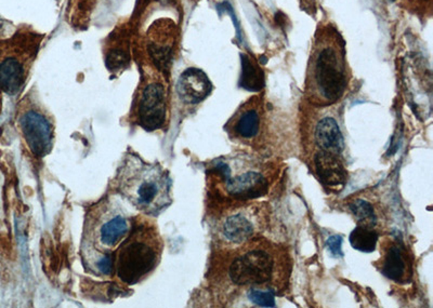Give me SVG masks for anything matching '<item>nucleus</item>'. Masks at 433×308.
Here are the masks:
<instances>
[{
    "mask_svg": "<svg viewBox=\"0 0 433 308\" xmlns=\"http://www.w3.org/2000/svg\"><path fill=\"white\" fill-rule=\"evenodd\" d=\"M345 43L334 25H320L312 43L306 76V93L314 105L338 102L348 86Z\"/></svg>",
    "mask_w": 433,
    "mask_h": 308,
    "instance_id": "f257e3e1",
    "label": "nucleus"
},
{
    "mask_svg": "<svg viewBox=\"0 0 433 308\" xmlns=\"http://www.w3.org/2000/svg\"><path fill=\"white\" fill-rule=\"evenodd\" d=\"M118 193L147 216L166 209L172 203L169 176L158 164H147L138 156L126 157L118 170Z\"/></svg>",
    "mask_w": 433,
    "mask_h": 308,
    "instance_id": "f03ea898",
    "label": "nucleus"
},
{
    "mask_svg": "<svg viewBox=\"0 0 433 308\" xmlns=\"http://www.w3.org/2000/svg\"><path fill=\"white\" fill-rule=\"evenodd\" d=\"M162 253V237L153 223L145 221L133 224L114 253V272L122 284H139L157 267Z\"/></svg>",
    "mask_w": 433,
    "mask_h": 308,
    "instance_id": "7ed1b4c3",
    "label": "nucleus"
},
{
    "mask_svg": "<svg viewBox=\"0 0 433 308\" xmlns=\"http://www.w3.org/2000/svg\"><path fill=\"white\" fill-rule=\"evenodd\" d=\"M135 220L115 197L102 199L87 212L83 243L114 253L132 230Z\"/></svg>",
    "mask_w": 433,
    "mask_h": 308,
    "instance_id": "20e7f679",
    "label": "nucleus"
},
{
    "mask_svg": "<svg viewBox=\"0 0 433 308\" xmlns=\"http://www.w3.org/2000/svg\"><path fill=\"white\" fill-rule=\"evenodd\" d=\"M276 257L266 247H253L235 257L229 274L236 286H266L276 274Z\"/></svg>",
    "mask_w": 433,
    "mask_h": 308,
    "instance_id": "39448f33",
    "label": "nucleus"
},
{
    "mask_svg": "<svg viewBox=\"0 0 433 308\" xmlns=\"http://www.w3.org/2000/svg\"><path fill=\"white\" fill-rule=\"evenodd\" d=\"M36 52L34 43H9L0 52V89L9 95L20 91L26 77L27 65Z\"/></svg>",
    "mask_w": 433,
    "mask_h": 308,
    "instance_id": "423d86ee",
    "label": "nucleus"
},
{
    "mask_svg": "<svg viewBox=\"0 0 433 308\" xmlns=\"http://www.w3.org/2000/svg\"><path fill=\"white\" fill-rule=\"evenodd\" d=\"M137 120L147 131L162 128L166 120L165 87L154 80L143 87L137 101Z\"/></svg>",
    "mask_w": 433,
    "mask_h": 308,
    "instance_id": "0eeeda50",
    "label": "nucleus"
},
{
    "mask_svg": "<svg viewBox=\"0 0 433 308\" xmlns=\"http://www.w3.org/2000/svg\"><path fill=\"white\" fill-rule=\"evenodd\" d=\"M20 126L23 137L37 157L49 153L53 141V127L47 116L36 110H28L21 115Z\"/></svg>",
    "mask_w": 433,
    "mask_h": 308,
    "instance_id": "6e6552de",
    "label": "nucleus"
},
{
    "mask_svg": "<svg viewBox=\"0 0 433 308\" xmlns=\"http://www.w3.org/2000/svg\"><path fill=\"white\" fill-rule=\"evenodd\" d=\"M261 124V102L255 97L241 104L226 128L239 139H251L257 137Z\"/></svg>",
    "mask_w": 433,
    "mask_h": 308,
    "instance_id": "1a4fd4ad",
    "label": "nucleus"
},
{
    "mask_svg": "<svg viewBox=\"0 0 433 308\" xmlns=\"http://www.w3.org/2000/svg\"><path fill=\"white\" fill-rule=\"evenodd\" d=\"M212 85L207 75L199 68H189L179 77L177 92L187 104H199L210 95Z\"/></svg>",
    "mask_w": 433,
    "mask_h": 308,
    "instance_id": "9d476101",
    "label": "nucleus"
},
{
    "mask_svg": "<svg viewBox=\"0 0 433 308\" xmlns=\"http://www.w3.org/2000/svg\"><path fill=\"white\" fill-rule=\"evenodd\" d=\"M226 191L231 197L241 201L255 199L266 195L268 181L259 172L249 171L224 180Z\"/></svg>",
    "mask_w": 433,
    "mask_h": 308,
    "instance_id": "9b49d317",
    "label": "nucleus"
},
{
    "mask_svg": "<svg viewBox=\"0 0 433 308\" xmlns=\"http://www.w3.org/2000/svg\"><path fill=\"white\" fill-rule=\"evenodd\" d=\"M382 272L395 282H405L411 276V263L405 248L393 241L387 245L382 260Z\"/></svg>",
    "mask_w": 433,
    "mask_h": 308,
    "instance_id": "f8f14e48",
    "label": "nucleus"
},
{
    "mask_svg": "<svg viewBox=\"0 0 433 308\" xmlns=\"http://www.w3.org/2000/svg\"><path fill=\"white\" fill-rule=\"evenodd\" d=\"M315 142L320 151L338 156L345 149V139L336 120L325 117L315 128Z\"/></svg>",
    "mask_w": 433,
    "mask_h": 308,
    "instance_id": "ddd939ff",
    "label": "nucleus"
},
{
    "mask_svg": "<svg viewBox=\"0 0 433 308\" xmlns=\"http://www.w3.org/2000/svg\"><path fill=\"white\" fill-rule=\"evenodd\" d=\"M316 174L320 182L328 187H343L347 181V172L337 156L320 151L314 157Z\"/></svg>",
    "mask_w": 433,
    "mask_h": 308,
    "instance_id": "4468645a",
    "label": "nucleus"
},
{
    "mask_svg": "<svg viewBox=\"0 0 433 308\" xmlns=\"http://www.w3.org/2000/svg\"><path fill=\"white\" fill-rule=\"evenodd\" d=\"M222 233L230 243L237 245L247 243L255 235V222L249 214L239 211L231 214L224 220Z\"/></svg>",
    "mask_w": 433,
    "mask_h": 308,
    "instance_id": "2eb2a0df",
    "label": "nucleus"
},
{
    "mask_svg": "<svg viewBox=\"0 0 433 308\" xmlns=\"http://www.w3.org/2000/svg\"><path fill=\"white\" fill-rule=\"evenodd\" d=\"M83 262L87 270L97 276H110L114 272V253L99 251L91 245H81Z\"/></svg>",
    "mask_w": 433,
    "mask_h": 308,
    "instance_id": "dca6fc26",
    "label": "nucleus"
},
{
    "mask_svg": "<svg viewBox=\"0 0 433 308\" xmlns=\"http://www.w3.org/2000/svg\"><path fill=\"white\" fill-rule=\"evenodd\" d=\"M241 74L239 87L251 92H258L264 87V74L259 64L247 54H241Z\"/></svg>",
    "mask_w": 433,
    "mask_h": 308,
    "instance_id": "f3484780",
    "label": "nucleus"
},
{
    "mask_svg": "<svg viewBox=\"0 0 433 308\" xmlns=\"http://www.w3.org/2000/svg\"><path fill=\"white\" fill-rule=\"evenodd\" d=\"M378 234L372 228L358 225L350 234V245L353 249L364 253H370L376 249Z\"/></svg>",
    "mask_w": 433,
    "mask_h": 308,
    "instance_id": "a211bd4d",
    "label": "nucleus"
},
{
    "mask_svg": "<svg viewBox=\"0 0 433 308\" xmlns=\"http://www.w3.org/2000/svg\"><path fill=\"white\" fill-rule=\"evenodd\" d=\"M350 211L355 216L359 225L368 228H374L377 224V216L374 207L370 201L358 198L349 205Z\"/></svg>",
    "mask_w": 433,
    "mask_h": 308,
    "instance_id": "6ab92c4d",
    "label": "nucleus"
},
{
    "mask_svg": "<svg viewBox=\"0 0 433 308\" xmlns=\"http://www.w3.org/2000/svg\"><path fill=\"white\" fill-rule=\"evenodd\" d=\"M249 299L251 303L256 304L262 307H274L276 306V297L272 290H262L257 289V287H253L249 290Z\"/></svg>",
    "mask_w": 433,
    "mask_h": 308,
    "instance_id": "aec40b11",
    "label": "nucleus"
},
{
    "mask_svg": "<svg viewBox=\"0 0 433 308\" xmlns=\"http://www.w3.org/2000/svg\"><path fill=\"white\" fill-rule=\"evenodd\" d=\"M326 248L332 257H337V259L343 257V237L338 236V235L330 237L326 241Z\"/></svg>",
    "mask_w": 433,
    "mask_h": 308,
    "instance_id": "412c9836",
    "label": "nucleus"
},
{
    "mask_svg": "<svg viewBox=\"0 0 433 308\" xmlns=\"http://www.w3.org/2000/svg\"><path fill=\"white\" fill-rule=\"evenodd\" d=\"M318 0H299L301 9L305 10L307 14H314L318 10Z\"/></svg>",
    "mask_w": 433,
    "mask_h": 308,
    "instance_id": "4be33fe9",
    "label": "nucleus"
}]
</instances>
